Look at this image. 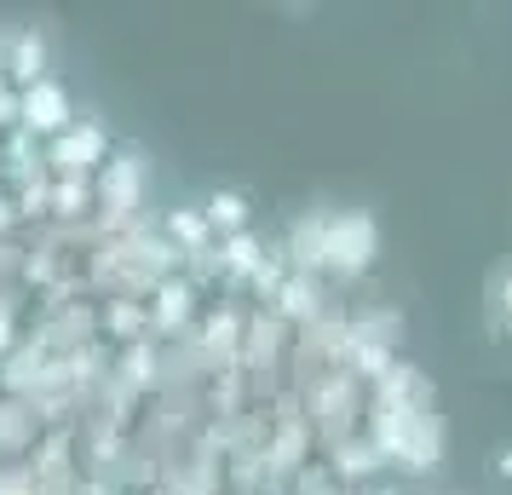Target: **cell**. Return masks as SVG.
I'll use <instances>...</instances> for the list:
<instances>
[{
	"instance_id": "cell-1",
	"label": "cell",
	"mask_w": 512,
	"mask_h": 495,
	"mask_svg": "<svg viewBox=\"0 0 512 495\" xmlns=\"http://www.w3.org/2000/svg\"><path fill=\"white\" fill-rule=\"evenodd\" d=\"M374 254V225L363 213H340L323 225V260H334L340 271H363Z\"/></svg>"
},
{
	"instance_id": "cell-2",
	"label": "cell",
	"mask_w": 512,
	"mask_h": 495,
	"mask_svg": "<svg viewBox=\"0 0 512 495\" xmlns=\"http://www.w3.org/2000/svg\"><path fill=\"white\" fill-rule=\"evenodd\" d=\"M24 121H29V127H41V133H52V127H64V121H70V98L58 93L52 81H35L29 98H24Z\"/></svg>"
},
{
	"instance_id": "cell-3",
	"label": "cell",
	"mask_w": 512,
	"mask_h": 495,
	"mask_svg": "<svg viewBox=\"0 0 512 495\" xmlns=\"http://www.w3.org/2000/svg\"><path fill=\"white\" fill-rule=\"evenodd\" d=\"M489 329L501 340H512V260L489 277Z\"/></svg>"
},
{
	"instance_id": "cell-4",
	"label": "cell",
	"mask_w": 512,
	"mask_h": 495,
	"mask_svg": "<svg viewBox=\"0 0 512 495\" xmlns=\"http://www.w3.org/2000/svg\"><path fill=\"white\" fill-rule=\"evenodd\" d=\"M104 150V139H98V127H87V133H70V139L58 144V162L64 167H87Z\"/></svg>"
},
{
	"instance_id": "cell-5",
	"label": "cell",
	"mask_w": 512,
	"mask_h": 495,
	"mask_svg": "<svg viewBox=\"0 0 512 495\" xmlns=\"http://www.w3.org/2000/svg\"><path fill=\"white\" fill-rule=\"evenodd\" d=\"M208 219H213V225H242V219H248V202H242L236 190H213Z\"/></svg>"
},
{
	"instance_id": "cell-6",
	"label": "cell",
	"mask_w": 512,
	"mask_h": 495,
	"mask_svg": "<svg viewBox=\"0 0 512 495\" xmlns=\"http://www.w3.org/2000/svg\"><path fill=\"white\" fill-rule=\"evenodd\" d=\"M12 75H24V81L41 75V41H35V35H18V47H12Z\"/></svg>"
},
{
	"instance_id": "cell-7",
	"label": "cell",
	"mask_w": 512,
	"mask_h": 495,
	"mask_svg": "<svg viewBox=\"0 0 512 495\" xmlns=\"http://www.w3.org/2000/svg\"><path fill=\"white\" fill-rule=\"evenodd\" d=\"M254 260H259V248L248 242V236H236V242H231V265H242V271H248Z\"/></svg>"
},
{
	"instance_id": "cell-8",
	"label": "cell",
	"mask_w": 512,
	"mask_h": 495,
	"mask_svg": "<svg viewBox=\"0 0 512 495\" xmlns=\"http://www.w3.org/2000/svg\"><path fill=\"white\" fill-rule=\"evenodd\" d=\"M495 472H501V478H512V455H501V461H495Z\"/></svg>"
}]
</instances>
